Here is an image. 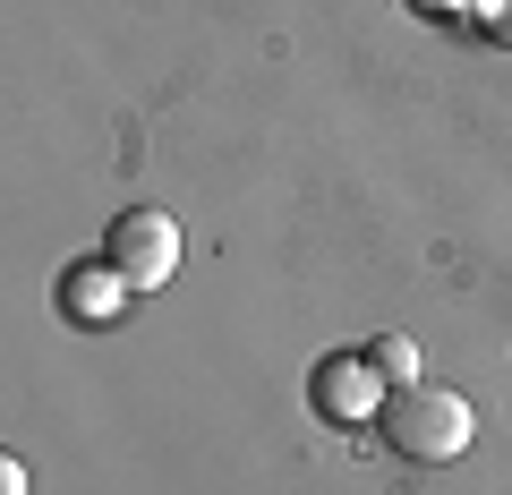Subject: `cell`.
Here are the masks:
<instances>
[{"label":"cell","mask_w":512,"mask_h":495,"mask_svg":"<svg viewBox=\"0 0 512 495\" xmlns=\"http://www.w3.org/2000/svg\"><path fill=\"white\" fill-rule=\"evenodd\" d=\"M384 444L402 461H461L470 453V436H478V410L461 402L453 385H393V402H384Z\"/></svg>","instance_id":"6da1fadb"},{"label":"cell","mask_w":512,"mask_h":495,"mask_svg":"<svg viewBox=\"0 0 512 495\" xmlns=\"http://www.w3.org/2000/svg\"><path fill=\"white\" fill-rule=\"evenodd\" d=\"M103 265L128 282V291H163L180 274V222L163 205H128L120 222L103 231Z\"/></svg>","instance_id":"7a4b0ae2"},{"label":"cell","mask_w":512,"mask_h":495,"mask_svg":"<svg viewBox=\"0 0 512 495\" xmlns=\"http://www.w3.org/2000/svg\"><path fill=\"white\" fill-rule=\"evenodd\" d=\"M308 402H316V419H325V427H367V419H384L393 385H384V367L367 359V350H333V359H316Z\"/></svg>","instance_id":"3957f363"},{"label":"cell","mask_w":512,"mask_h":495,"mask_svg":"<svg viewBox=\"0 0 512 495\" xmlns=\"http://www.w3.org/2000/svg\"><path fill=\"white\" fill-rule=\"evenodd\" d=\"M128 299V282L111 274V265H69L60 274V316H77V325H111Z\"/></svg>","instance_id":"277c9868"},{"label":"cell","mask_w":512,"mask_h":495,"mask_svg":"<svg viewBox=\"0 0 512 495\" xmlns=\"http://www.w3.org/2000/svg\"><path fill=\"white\" fill-rule=\"evenodd\" d=\"M367 359L384 367V385H419V376H427V367H419V350H410L402 333H384V342H367Z\"/></svg>","instance_id":"5b68a950"},{"label":"cell","mask_w":512,"mask_h":495,"mask_svg":"<svg viewBox=\"0 0 512 495\" xmlns=\"http://www.w3.org/2000/svg\"><path fill=\"white\" fill-rule=\"evenodd\" d=\"M0 495H26V470H18V461H0Z\"/></svg>","instance_id":"8992f818"},{"label":"cell","mask_w":512,"mask_h":495,"mask_svg":"<svg viewBox=\"0 0 512 495\" xmlns=\"http://www.w3.org/2000/svg\"><path fill=\"white\" fill-rule=\"evenodd\" d=\"M495 35H504V43H512V0H495Z\"/></svg>","instance_id":"52a82bcc"},{"label":"cell","mask_w":512,"mask_h":495,"mask_svg":"<svg viewBox=\"0 0 512 495\" xmlns=\"http://www.w3.org/2000/svg\"><path fill=\"white\" fill-rule=\"evenodd\" d=\"M410 9H453V0H410Z\"/></svg>","instance_id":"ba28073f"}]
</instances>
